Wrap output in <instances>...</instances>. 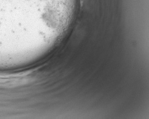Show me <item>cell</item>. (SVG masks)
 Listing matches in <instances>:
<instances>
[{"label": "cell", "mask_w": 149, "mask_h": 119, "mask_svg": "<svg viewBox=\"0 0 149 119\" xmlns=\"http://www.w3.org/2000/svg\"><path fill=\"white\" fill-rule=\"evenodd\" d=\"M57 0H0V42L25 39L42 32Z\"/></svg>", "instance_id": "obj_1"}]
</instances>
